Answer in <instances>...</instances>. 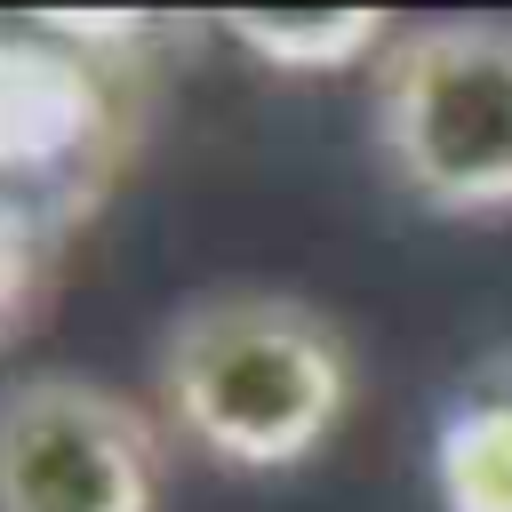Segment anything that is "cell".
<instances>
[{
  "label": "cell",
  "instance_id": "cell-1",
  "mask_svg": "<svg viewBox=\"0 0 512 512\" xmlns=\"http://www.w3.org/2000/svg\"><path fill=\"white\" fill-rule=\"evenodd\" d=\"M160 408L200 456L232 472H288L344 424L352 344L304 296L224 288L168 320Z\"/></svg>",
  "mask_w": 512,
  "mask_h": 512
},
{
  "label": "cell",
  "instance_id": "cell-3",
  "mask_svg": "<svg viewBox=\"0 0 512 512\" xmlns=\"http://www.w3.org/2000/svg\"><path fill=\"white\" fill-rule=\"evenodd\" d=\"M160 424L88 376H24L0 392V512H152Z\"/></svg>",
  "mask_w": 512,
  "mask_h": 512
},
{
  "label": "cell",
  "instance_id": "cell-5",
  "mask_svg": "<svg viewBox=\"0 0 512 512\" xmlns=\"http://www.w3.org/2000/svg\"><path fill=\"white\" fill-rule=\"evenodd\" d=\"M224 32L256 56V64H272V72H344V64H368V56H384L400 32H392V16H376V8H328V16H224Z\"/></svg>",
  "mask_w": 512,
  "mask_h": 512
},
{
  "label": "cell",
  "instance_id": "cell-4",
  "mask_svg": "<svg viewBox=\"0 0 512 512\" xmlns=\"http://www.w3.org/2000/svg\"><path fill=\"white\" fill-rule=\"evenodd\" d=\"M432 480L448 512H512V352L448 392L432 432Z\"/></svg>",
  "mask_w": 512,
  "mask_h": 512
},
{
  "label": "cell",
  "instance_id": "cell-2",
  "mask_svg": "<svg viewBox=\"0 0 512 512\" xmlns=\"http://www.w3.org/2000/svg\"><path fill=\"white\" fill-rule=\"evenodd\" d=\"M376 152L440 216L512 208V24H416L376 56Z\"/></svg>",
  "mask_w": 512,
  "mask_h": 512
}]
</instances>
